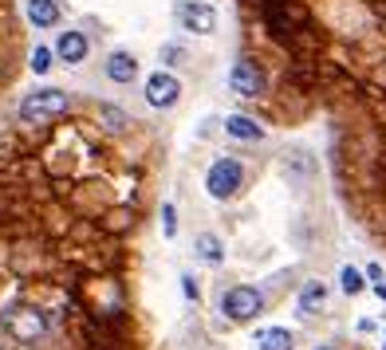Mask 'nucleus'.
<instances>
[{"instance_id":"nucleus-1","label":"nucleus","mask_w":386,"mask_h":350,"mask_svg":"<svg viewBox=\"0 0 386 350\" xmlns=\"http://www.w3.org/2000/svg\"><path fill=\"white\" fill-rule=\"evenodd\" d=\"M260 99H288L296 119L327 106L343 158L386 185V0H240Z\"/></svg>"},{"instance_id":"nucleus-2","label":"nucleus","mask_w":386,"mask_h":350,"mask_svg":"<svg viewBox=\"0 0 386 350\" xmlns=\"http://www.w3.org/2000/svg\"><path fill=\"white\" fill-rule=\"evenodd\" d=\"M68 111V94L55 91V87H43V91H32L20 103V122H28V126H48L52 119H60V114Z\"/></svg>"},{"instance_id":"nucleus-3","label":"nucleus","mask_w":386,"mask_h":350,"mask_svg":"<svg viewBox=\"0 0 386 350\" xmlns=\"http://www.w3.org/2000/svg\"><path fill=\"white\" fill-rule=\"evenodd\" d=\"M240 181H245V170H240L237 158H217V162L209 165V173H205V189H209V197H217V201L237 197Z\"/></svg>"},{"instance_id":"nucleus-4","label":"nucleus","mask_w":386,"mask_h":350,"mask_svg":"<svg viewBox=\"0 0 386 350\" xmlns=\"http://www.w3.org/2000/svg\"><path fill=\"white\" fill-rule=\"evenodd\" d=\"M229 87H232V94H237V99L257 103L260 94H264V71H260L249 55H240V60L232 63V71H229Z\"/></svg>"},{"instance_id":"nucleus-5","label":"nucleus","mask_w":386,"mask_h":350,"mask_svg":"<svg viewBox=\"0 0 386 350\" xmlns=\"http://www.w3.org/2000/svg\"><path fill=\"white\" fill-rule=\"evenodd\" d=\"M260 307H264L260 291L257 288H245V283H237V288H229L221 295V311L232 319V323H245V319L260 315Z\"/></svg>"},{"instance_id":"nucleus-6","label":"nucleus","mask_w":386,"mask_h":350,"mask_svg":"<svg viewBox=\"0 0 386 350\" xmlns=\"http://www.w3.org/2000/svg\"><path fill=\"white\" fill-rule=\"evenodd\" d=\"M4 327H9L12 339L36 342V339H43V331H48V315L36 311V307H20V311H9V315H4Z\"/></svg>"},{"instance_id":"nucleus-7","label":"nucleus","mask_w":386,"mask_h":350,"mask_svg":"<svg viewBox=\"0 0 386 350\" xmlns=\"http://www.w3.org/2000/svg\"><path fill=\"white\" fill-rule=\"evenodd\" d=\"M178 20L186 32H198V35H209L217 28V12L209 9V4H201V0H186L178 9Z\"/></svg>"},{"instance_id":"nucleus-8","label":"nucleus","mask_w":386,"mask_h":350,"mask_svg":"<svg viewBox=\"0 0 386 350\" xmlns=\"http://www.w3.org/2000/svg\"><path fill=\"white\" fill-rule=\"evenodd\" d=\"M178 94H181V83L170 75V71H154V75L146 79V103L150 106H173L178 103Z\"/></svg>"},{"instance_id":"nucleus-9","label":"nucleus","mask_w":386,"mask_h":350,"mask_svg":"<svg viewBox=\"0 0 386 350\" xmlns=\"http://www.w3.org/2000/svg\"><path fill=\"white\" fill-rule=\"evenodd\" d=\"M225 134L237 138V142H257V138H264V126L257 119H245V114H229L225 119Z\"/></svg>"},{"instance_id":"nucleus-10","label":"nucleus","mask_w":386,"mask_h":350,"mask_svg":"<svg viewBox=\"0 0 386 350\" xmlns=\"http://www.w3.org/2000/svg\"><path fill=\"white\" fill-rule=\"evenodd\" d=\"M55 52H60L63 63H83L87 60V35L83 32H63L60 43H55Z\"/></svg>"},{"instance_id":"nucleus-11","label":"nucleus","mask_w":386,"mask_h":350,"mask_svg":"<svg viewBox=\"0 0 386 350\" xmlns=\"http://www.w3.org/2000/svg\"><path fill=\"white\" fill-rule=\"evenodd\" d=\"M134 75H138V60L130 52H114L111 60H107V79H114V83H130Z\"/></svg>"},{"instance_id":"nucleus-12","label":"nucleus","mask_w":386,"mask_h":350,"mask_svg":"<svg viewBox=\"0 0 386 350\" xmlns=\"http://www.w3.org/2000/svg\"><path fill=\"white\" fill-rule=\"evenodd\" d=\"M28 20H32L36 28L60 24V4H55V0H28Z\"/></svg>"},{"instance_id":"nucleus-13","label":"nucleus","mask_w":386,"mask_h":350,"mask_svg":"<svg viewBox=\"0 0 386 350\" xmlns=\"http://www.w3.org/2000/svg\"><path fill=\"white\" fill-rule=\"evenodd\" d=\"M257 350H292V334L284 327H268L257 334Z\"/></svg>"},{"instance_id":"nucleus-14","label":"nucleus","mask_w":386,"mask_h":350,"mask_svg":"<svg viewBox=\"0 0 386 350\" xmlns=\"http://www.w3.org/2000/svg\"><path fill=\"white\" fill-rule=\"evenodd\" d=\"M193 248H198V256L205 260V264H221V260H225V244L213 236V232H201Z\"/></svg>"},{"instance_id":"nucleus-15","label":"nucleus","mask_w":386,"mask_h":350,"mask_svg":"<svg viewBox=\"0 0 386 350\" xmlns=\"http://www.w3.org/2000/svg\"><path fill=\"white\" fill-rule=\"evenodd\" d=\"M323 299H327V288H323V283H308V288L300 291V315H308V311L323 307Z\"/></svg>"},{"instance_id":"nucleus-16","label":"nucleus","mask_w":386,"mask_h":350,"mask_svg":"<svg viewBox=\"0 0 386 350\" xmlns=\"http://www.w3.org/2000/svg\"><path fill=\"white\" fill-rule=\"evenodd\" d=\"M339 283H343L347 295H359V291H363V275L355 272V268H343V272H339Z\"/></svg>"},{"instance_id":"nucleus-17","label":"nucleus","mask_w":386,"mask_h":350,"mask_svg":"<svg viewBox=\"0 0 386 350\" xmlns=\"http://www.w3.org/2000/svg\"><path fill=\"white\" fill-rule=\"evenodd\" d=\"M32 71L36 75H48V71H52V52H48V48H36L32 52Z\"/></svg>"},{"instance_id":"nucleus-18","label":"nucleus","mask_w":386,"mask_h":350,"mask_svg":"<svg viewBox=\"0 0 386 350\" xmlns=\"http://www.w3.org/2000/svg\"><path fill=\"white\" fill-rule=\"evenodd\" d=\"M162 232H166V236H173V232H178V221H173V205H162Z\"/></svg>"},{"instance_id":"nucleus-19","label":"nucleus","mask_w":386,"mask_h":350,"mask_svg":"<svg viewBox=\"0 0 386 350\" xmlns=\"http://www.w3.org/2000/svg\"><path fill=\"white\" fill-rule=\"evenodd\" d=\"M181 283H186V295H189V299H198V280H193V275H186Z\"/></svg>"},{"instance_id":"nucleus-20","label":"nucleus","mask_w":386,"mask_h":350,"mask_svg":"<svg viewBox=\"0 0 386 350\" xmlns=\"http://www.w3.org/2000/svg\"><path fill=\"white\" fill-rule=\"evenodd\" d=\"M375 295H378V299H382V303H386V283H375Z\"/></svg>"},{"instance_id":"nucleus-21","label":"nucleus","mask_w":386,"mask_h":350,"mask_svg":"<svg viewBox=\"0 0 386 350\" xmlns=\"http://www.w3.org/2000/svg\"><path fill=\"white\" fill-rule=\"evenodd\" d=\"M319 350H327V346H319Z\"/></svg>"}]
</instances>
